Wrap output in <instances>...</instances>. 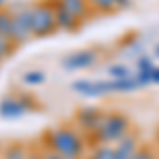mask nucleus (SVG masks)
Segmentation results:
<instances>
[{
	"label": "nucleus",
	"instance_id": "obj_21",
	"mask_svg": "<svg viewBox=\"0 0 159 159\" xmlns=\"http://www.w3.org/2000/svg\"><path fill=\"white\" fill-rule=\"evenodd\" d=\"M115 2H117L119 11H121V9H127V7H132V0H115Z\"/></svg>",
	"mask_w": 159,
	"mask_h": 159
},
{
	"label": "nucleus",
	"instance_id": "obj_16",
	"mask_svg": "<svg viewBox=\"0 0 159 159\" xmlns=\"http://www.w3.org/2000/svg\"><path fill=\"white\" fill-rule=\"evenodd\" d=\"M21 83L28 87H36V85H43L45 83V72L43 70H30L21 76Z\"/></svg>",
	"mask_w": 159,
	"mask_h": 159
},
{
	"label": "nucleus",
	"instance_id": "obj_24",
	"mask_svg": "<svg viewBox=\"0 0 159 159\" xmlns=\"http://www.w3.org/2000/svg\"><path fill=\"white\" fill-rule=\"evenodd\" d=\"M155 55H157V57H159V45H157V47H155Z\"/></svg>",
	"mask_w": 159,
	"mask_h": 159
},
{
	"label": "nucleus",
	"instance_id": "obj_7",
	"mask_svg": "<svg viewBox=\"0 0 159 159\" xmlns=\"http://www.w3.org/2000/svg\"><path fill=\"white\" fill-rule=\"evenodd\" d=\"M104 110L98 108V106H85L76 112V125L83 134H91L96 127L100 125V121L104 119Z\"/></svg>",
	"mask_w": 159,
	"mask_h": 159
},
{
	"label": "nucleus",
	"instance_id": "obj_13",
	"mask_svg": "<svg viewBox=\"0 0 159 159\" xmlns=\"http://www.w3.org/2000/svg\"><path fill=\"white\" fill-rule=\"evenodd\" d=\"M0 36L13 40V15H11V11L9 13L0 11Z\"/></svg>",
	"mask_w": 159,
	"mask_h": 159
},
{
	"label": "nucleus",
	"instance_id": "obj_14",
	"mask_svg": "<svg viewBox=\"0 0 159 159\" xmlns=\"http://www.w3.org/2000/svg\"><path fill=\"white\" fill-rule=\"evenodd\" d=\"M89 7H91V11H96V13H115V11H119V7H117L115 0H89Z\"/></svg>",
	"mask_w": 159,
	"mask_h": 159
},
{
	"label": "nucleus",
	"instance_id": "obj_18",
	"mask_svg": "<svg viewBox=\"0 0 159 159\" xmlns=\"http://www.w3.org/2000/svg\"><path fill=\"white\" fill-rule=\"evenodd\" d=\"M132 159H159V153L153 151L151 147H138V151Z\"/></svg>",
	"mask_w": 159,
	"mask_h": 159
},
{
	"label": "nucleus",
	"instance_id": "obj_10",
	"mask_svg": "<svg viewBox=\"0 0 159 159\" xmlns=\"http://www.w3.org/2000/svg\"><path fill=\"white\" fill-rule=\"evenodd\" d=\"M55 4L66 9L68 13H72L79 21H85L91 13V7H89V0H55Z\"/></svg>",
	"mask_w": 159,
	"mask_h": 159
},
{
	"label": "nucleus",
	"instance_id": "obj_6",
	"mask_svg": "<svg viewBox=\"0 0 159 159\" xmlns=\"http://www.w3.org/2000/svg\"><path fill=\"white\" fill-rule=\"evenodd\" d=\"M96 61H98V51L81 49V51H74V53H70V55H66V57L61 60V66H64V70L72 72V70H85V68H91Z\"/></svg>",
	"mask_w": 159,
	"mask_h": 159
},
{
	"label": "nucleus",
	"instance_id": "obj_27",
	"mask_svg": "<svg viewBox=\"0 0 159 159\" xmlns=\"http://www.w3.org/2000/svg\"><path fill=\"white\" fill-rule=\"evenodd\" d=\"M2 60H4V57H2V55H0V61H2Z\"/></svg>",
	"mask_w": 159,
	"mask_h": 159
},
{
	"label": "nucleus",
	"instance_id": "obj_25",
	"mask_svg": "<svg viewBox=\"0 0 159 159\" xmlns=\"http://www.w3.org/2000/svg\"><path fill=\"white\" fill-rule=\"evenodd\" d=\"M157 153H159V132H157Z\"/></svg>",
	"mask_w": 159,
	"mask_h": 159
},
{
	"label": "nucleus",
	"instance_id": "obj_15",
	"mask_svg": "<svg viewBox=\"0 0 159 159\" xmlns=\"http://www.w3.org/2000/svg\"><path fill=\"white\" fill-rule=\"evenodd\" d=\"M28 155H30V151L25 147H21V144H11V147L4 148L2 159H28Z\"/></svg>",
	"mask_w": 159,
	"mask_h": 159
},
{
	"label": "nucleus",
	"instance_id": "obj_20",
	"mask_svg": "<svg viewBox=\"0 0 159 159\" xmlns=\"http://www.w3.org/2000/svg\"><path fill=\"white\" fill-rule=\"evenodd\" d=\"M43 157H45V159H72V157H64V155L55 153V151H51V148H45V151H43Z\"/></svg>",
	"mask_w": 159,
	"mask_h": 159
},
{
	"label": "nucleus",
	"instance_id": "obj_8",
	"mask_svg": "<svg viewBox=\"0 0 159 159\" xmlns=\"http://www.w3.org/2000/svg\"><path fill=\"white\" fill-rule=\"evenodd\" d=\"M70 87H72L74 93H79L83 98H102V96L110 93L108 81H85V79H81V81H74Z\"/></svg>",
	"mask_w": 159,
	"mask_h": 159
},
{
	"label": "nucleus",
	"instance_id": "obj_19",
	"mask_svg": "<svg viewBox=\"0 0 159 159\" xmlns=\"http://www.w3.org/2000/svg\"><path fill=\"white\" fill-rule=\"evenodd\" d=\"M13 47H15V43H13V40L0 36V55H2V57H7V55L13 51Z\"/></svg>",
	"mask_w": 159,
	"mask_h": 159
},
{
	"label": "nucleus",
	"instance_id": "obj_26",
	"mask_svg": "<svg viewBox=\"0 0 159 159\" xmlns=\"http://www.w3.org/2000/svg\"><path fill=\"white\" fill-rule=\"evenodd\" d=\"M2 4H4V0H0V7H2Z\"/></svg>",
	"mask_w": 159,
	"mask_h": 159
},
{
	"label": "nucleus",
	"instance_id": "obj_4",
	"mask_svg": "<svg viewBox=\"0 0 159 159\" xmlns=\"http://www.w3.org/2000/svg\"><path fill=\"white\" fill-rule=\"evenodd\" d=\"M13 15V43L21 45L34 36L32 34V4H19L11 11Z\"/></svg>",
	"mask_w": 159,
	"mask_h": 159
},
{
	"label": "nucleus",
	"instance_id": "obj_12",
	"mask_svg": "<svg viewBox=\"0 0 159 159\" xmlns=\"http://www.w3.org/2000/svg\"><path fill=\"white\" fill-rule=\"evenodd\" d=\"M89 159H115L112 144H93L89 151Z\"/></svg>",
	"mask_w": 159,
	"mask_h": 159
},
{
	"label": "nucleus",
	"instance_id": "obj_3",
	"mask_svg": "<svg viewBox=\"0 0 159 159\" xmlns=\"http://www.w3.org/2000/svg\"><path fill=\"white\" fill-rule=\"evenodd\" d=\"M57 30L55 24V0H43L32 4V34L49 36Z\"/></svg>",
	"mask_w": 159,
	"mask_h": 159
},
{
	"label": "nucleus",
	"instance_id": "obj_2",
	"mask_svg": "<svg viewBox=\"0 0 159 159\" xmlns=\"http://www.w3.org/2000/svg\"><path fill=\"white\" fill-rule=\"evenodd\" d=\"M129 134V117L121 112H106L100 125L91 132L93 144H115Z\"/></svg>",
	"mask_w": 159,
	"mask_h": 159
},
{
	"label": "nucleus",
	"instance_id": "obj_22",
	"mask_svg": "<svg viewBox=\"0 0 159 159\" xmlns=\"http://www.w3.org/2000/svg\"><path fill=\"white\" fill-rule=\"evenodd\" d=\"M151 83H159V66H155V70H153V76H151Z\"/></svg>",
	"mask_w": 159,
	"mask_h": 159
},
{
	"label": "nucleus",
	"instance_id": "obj_11",
	"mask_svg": "<svg viewBox=\"0 0 159 159\" xmlns=\"http://www.w3.org/2000/svg\"><path fill=\"white\" fill-rule=\"evenodd\" d=\"M55 24H57V30H61V32H72L83 21H79L72 13H68L66 9H61V7L55 4Z\"/></svg>",
	"mask_w": 159,
	"mask_h": 159
},
{
	"label": "nucleus",
	"instance_id": "obj_9",
	"mask_svg": "<svg viewBox=\"0 0 159 159\" xmlns=\"http://www.w3.org/2000/svg\"><path fill=\"white\" fill-rule=\"evenodd\" d=\"M112 147H115V159H132L136 155L138 147H140V142H138V136L129 132L119 142H115Z\"/></svg>",
	"mask_w": 159,
	"mask_h": 159
},
{
	"label": "nucleus",
	"instance_id": "obj_23",
	"mask_svg": "<svg viewBox=\"0 0 159 159\" xmlns=\"http://www.w3.org/2000/svg\"><path fill=\"white\" fill-rule=\"evenodd\" d=\"M28 159H45V157H43V153H30Z\"/></svg>",
	"mask_w": 159,
	"mask_h": 159
},
{
	"label": "nucleus",
	"instance_id": "obj_1",
	"mask_svg": "<svg viewBox=\"0 0 159 159\" xmlns=\"http://www.w3.org/2000/svg\"><path fill=\"white\" fill-rule=\"evenodd\" d=\"M45 148H51L55 153H60L64 157L81 159L85 155L87 142L83 138L81 129L74 127H55L45 134Z\"/></svg>",
	"mask_w": 159,
	"mask_h": 159
},
{
	"label": "nucleus",
	"instance_id": "obj_17",
	"mask_svg": "<svg viewBox=\"0 0 159 159\" xmlns=\"http://www.w3.org/2000/svg\"><path fill=\"white\" fill-rule=\"evenodd\" d=\"M106 70H108L110 79H125V76L132 74V70H129L127 64H112V66H108Z\"/></svg>",
	"mask_w": 159,
	"mask_h": 159
},
{
	"label": "nucleus",
	"instance_id": "obj_5",
	"mask_svg": "<svg viewBox=\"0 0 159 159\" xmlns=\"http://www.w3.org/2000/svg\"><path fill=\"white\" fill-rule=\"evenodd\" d=\"M34 108L30 96H7L0 102V117L2 119H17Z\"/></svg>",
	"mask_w": 159,
	"mask_h": 159
}]
</instances>
